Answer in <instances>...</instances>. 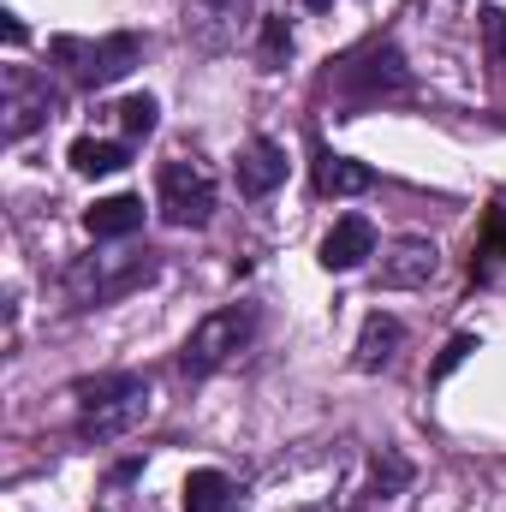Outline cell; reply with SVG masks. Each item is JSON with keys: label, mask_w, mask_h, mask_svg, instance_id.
<instances>
[{"label": "cell", "mask_w": 506, "mask_h": 512, "mask_svg": "<svg viewBox=\"0 0 506 512\" xmlns=\"http://www.w3.org/2000/svg\"><path fill=\"white\" fill-rule=\"evenodd\" d=\"M72 399H78V441H96V447L131 435L149 417V382L131 376V370L90 376V382L72 387Z\"/></svg>", "instance_id": "1"}, {"label": "cell", "mask_w": 506, "mask_h": 512, "mask_svg": "<svg viewBox=\"0 0 506 512\" xmlns=\"http://www.w3.org/2000/svg\"><path fill=\"white\" fill-rule=\"evenodd\" d=\"M161 274V262H155V251H126V256H78L66 274H60V292H66V304L72 310H102V304H120V298H131L137 286H149Z\"/></svg>", "instance_id": "2"}, {"label": "cell", "mask_w": 506, "mask_h": 512, "mask_svg": "<svg viewBox=\"0 0 506 512\" xmlns=\"http://www.w3.org/2000/svg\"><path fill=\"white\" fill-rule=\"evenodd\" d=\"M256 322H262L256 304H221V310H209V316L185 334V346H179V376L203 382V376L227 370L239 352H251Z\"/></svg>", "instance_id": "3"}, {"label": "cell", "mask_w": 506, "mask_h": 512, "mask_svg": "<svg viewBox=\"0 0 506 512\" xmlns=\"http://www.w3.org/2000/svg\"><path fill=\"white\" fill-rule=\"evenodd\" d=\"M48 60L78 84V90H108V84H120L131 66L143 60V36H131V30H114V36H54L48 42Z\"/></svg>", "instance_id": "4"}, {"label": "cell", "mask_w": 506, "mask_h": 512, "mask_svg": "<svg viewBox=\"0 0 506 512\" xmlns=\"http://www.w3.org/2000/svg\"><path fill=\"white\" fill-rule=\"evenodd\" d=\"M155 203H161V221H167V227H209V221H215V203H221L215 167H209L203 155H173V161H161V173H155Z\"/></svg>", "instance_id": "5"}, {"label": "cell", "mask_w": 506, "mask_h": 512, "mask_svg": "<svg viewBox=\"0 0 506 512\" xmlns=\"http://www.w3.org/2000/svg\"><path fill=\"white\" fill-rule=\"evenodd\" d=\"M328 84H334L346 102L370 108L381 96H405V90H411V66H405V54H399L393 42H364V48H352V54L328 72Z\"/></svg>", "instance_id": "6"}, {"label": "cell", "mask_w": 506, "mask_h": 512, "mask_svg": "<svg viewBox=\"0 0 506 512\" xmlns=\"http://www.w3.org/2000/svg\"><path fill=\"white\" fill-rule=\"evenodd\" d=\"M60 108V90L48 84V72L36 66H6L0 72V137L24 143L30 131H42Z\"/></svg>", "instance_id": "7"}, {"label": "cell", "mask_w": 506, "mask_h": 512, "mask_svg": "<svg viewBox=\"0 0 506 512\" xmlns=\"http://www.w3.org/2000/svg\"><path fill=\"white\" fill-rule=\"evenodd\" d=\"M256 18V0H185V36L203 48V54H227Z\"/></svg>", "instance_id": "8"}, {"label": "cell", "mask_w": 506, "mask_h": 512, "mask_svg": "<svg viewBox=\"0 0 506 512\" xmlns=\"http://www.w3.org/2000/svg\"><path fill=\"white\" fill-rule=\"evenodd\" d=\"M435 274H441V251H435V239H423V233L393 239V245L381 251V268H376V280L387 292H417V286H429Z\"/></svg>", "instance_id": "9"}, {"label": "cell", "mask_w": 506, "mask_h": 512, "mask_svg": "<svg viewBox=\"0 0 506 512\" xmlns=\"http://www.w3.org/2000/svg\"><path fill=\"white\" fill-rule=\"evenodd\" d=\"M376 256V221L370 215H340L328 233H322V245H316V262L328 268V274H352V268H364Z\"/></svg>", "instance_id": "10"}, {"label": "cell", "mask_w": 506, "mask_h": 512, "mask_svg": "<svg viewBox=\"0 0 506 512\" xmlns=\"http://www.w3.org/2000/svg\"><path fill=\"white\" fill-rule=\"evenodd\" d=\"M286 185V149L274 137H251L239 149V197H268Z\"/></svg>", "instance_id": "11"}, {"label": "cell", "mask_w": 506, "mask_h": 512, "mask_svg": "<svg viewBox=\"0 0 506 512\" xmlns=\"http://www.w3.org/2000/svg\"><path fill=\"white\" fill-rule=\"evenodd\" d=\"M399 346H405V322L387 316V310H370L364 328H358V352H352V364H358L364 376H376V370H387V364L399 358Z\"/></svg>", "instance_id": "12"}, {"label": "cell", "mask_w": 506, "mask_h": 512, "mask_svg": "<svg viewBox=\"0 0 506 512\" xmlns=\"http://www.w3.org/2000/svg\"><path fill=\"white\" fill-rule=\"evenodd\" d=\"M376 185V173L352 155H334L328 143H316V191L322 197H364Z\"/></svg>", "instance_id": "13"}, {"label": "cell", "mask_w": 506, "mask_h": 512, "mask_svg": "<svg viewBox=\"0 0 506 512\" xmlns=\"http://www.w3.org/2000/svg\"><path fill=\"white\" fill-rule=\"evenodd\" d=\"M143 227V197H131V191H120V197H102V203H90L84 209V233L102 245V239H131Z\"/></svg>", "instance_id": "14"}, {"label": "cell", "mask_w": 506, "mask_h": 512, "mask_svg": "<svg viewBox=\"0 0 506 512\" xmlns=\"http://www.w3.org/2000/svg\"><path fill=\"white\" fill-rule=\"evenodd\" d=\"M245 489L227 471H191L185 477V512H239Z\"/></svg>", "instance_id": "15"}, {"label": "cell", "mask_w": 506, "mask_h": 512, "mask_svg": "<svg viewBox=\"0 0 506 512\" xmlns=\"http://www.w3.org/2000/svg\"><path fill=\"white\" fill-rule=\"evenodd\" d=\"M66 161H72V173H84V179H108V173H120L131 161V149L126 143H108V137H78Z\"/></svg>", "instance_id": "16"}, {"label": "cell", "mask_w": 506, "mask_h": 512, "mask_svg": "<svg viewBox=\"0 0 506 512\" xmlns=\"http://www.w3.org/2000/svg\"><path fill=\"white\" fill-rule=\"evenodd\" d=\"M405 489H411V459L393 453V447H381L376 459H370V489H364V501H393V495H405Z\"/></svg>", "instance_id": "17"}, {"label": "cell", "mask_w": 506, "mask_h": 512, "mask_svg": "<svg viewBox=\"0 0 506 512\" xmlns=\"http://www.w3.org/2000/svg\"><path fill=\"white\" fill-rule=\"evenodd\" d=\"M114 114H120V131L126 137H155V126H161V102L155 96H126Z\"/></svg>", "instance_id": "18"}, {"label": "cell", "mask_w": 506, "mask_h": 512, "mask_svg": "<svg viewBox=\"0 0 506 512\" xmlns=\"http://www.w3.org/2000/svg\"><path fill=\"white\" fill-rule=\"evenodd\" d=\"M286 60H292V24L262 18V66H286Z\"/></svg>", "instance_id": "19"}, {"label": "cell", "mask_w": 506, "mask_h": 512, "mask_svg": "<svg viewBox=\"0 0 506 512\" xmlns=\"http://www.w3.org/2000/svg\"><path fill=\"white\" fill-rule=\"evenodd\" d=\"M471 352H477V334H453V340H447V352L435 358V370H429V382H447V376H453V370H459V364H465Z\"/></svg>", "instance_id": "20"}, {"label": "cell", "mask_w": 506, "mask_h": 512, "mask_svg": "<svg viewBox=\"0 0 506 512\" xmlns=\"http://www.w3.org/2000/svg\"><path fill=\"white\" fill-rule=\"evenodd\" d=\"M489 262H506V215H501V209L489 215V245L477 251V262H471V274H489Z\"/></svg>", "instance_id": "21"}, {"label": "cell", "mask_w": 506, "mask_h": 512, "mask_svg": "<svg viewBox=\"0 0 506 512\" xmlns=\"http://www.w3.org/2000/svg\"><path fill=\"white\" fill-rule=\"evenodd\" d=\"M483 36H489V60L506 66V12H501V6H489V12H483Z\"/></svg>", "instance_id": "22"}, {"label": "cell", "mask_w": 506, "mask_h": 512, "mask_svg": "<svg viewBox=\"0 0 506 512\" xmlns=\"http://www.w3.org/2000/svg\"><path fill=\"white\" fill-rule=\"evenodd\" d=\"M298 512H364V507H346V501H310V507H298Z\"/></svg>", "instance_id": "23"}, {"label": "cell", "mask_w": 506, "mask_h": 512, "mask_svg": "<svg viewBox=\"0 0 506 512\" xmlns=\"http://www.w3.org/2000/svg\"><path fill=\"white\" fill-rule=\"evenodd\" d=\"M304 6H310V12H328V6H334V0H304Z\"/></svg>", "instance_id": "24"}]
</instances>
